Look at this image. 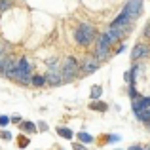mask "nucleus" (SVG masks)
I'll use <instances>...</instances> for the list:
<instances>
[{
	"mask_svg": "<svg viewBox=\"0 0 150 150\" xmlns=\"http://www.w3.org/2000/svg\"><path fill=\"white\" fill-rule=\"evenodd\" d=\"M93 36H95V29L89 25H80V29H76V33H74V38L80 46H88L93 40Z\"/></svg>",
	"mask_w": 150,
	"mask_h": 150,
	"instance_id": "f257e3e1",
	"label": "nucleus"
},
{
	"mask_svg": "<svg viewBox=\"0 0 150 150\" xmlns=\"http://www.w3.org/2000/svg\"><path fill=\"white\" fill-rule=\"evenodd\" d=\"M141 10H143V0H129L122 13L127 15L129 19H133V17H139L141 15Z\"/></svg>",
	"mask_w": 150,
	"mask_h": 150,
	"instance_id": "f03ea898",
	"label": "nucleus"
},
{
	"mask_svg": "<svg viewBox=\"0 0 150 150\" xmlns=\"http://www.w3.org/2000/svg\"><path fill=\"white\" fill-rule=\"evenodd\" d=\"M76 72H78V61H76V57H69L65 61V67H63L65 80H70V78H72Z\"/></svg>",
	"mask_w": 150,
	"mask_h": 150,
	"instance_id": "7ed1b4c3",
	"label": "nucleus"
},
{
	"mask_svg": "<svg viewBox=\"0 0 150 150\" xmlns=\"http://www.w3.org/2000/svg\"><path fill=\"white\" fill-rule=\"evenodd\" d=\"M150 53V48L146 44H137L135 48H133L131 51V57L133 59H141V57H144V55H148Z\"/></svg>",
	"mask_w": 150,
	"mask_h": 150,
	"instance_id": "20e7f679",
	"label": "nucleus"
},
{
	"mask_svg": "<svg viewBox=\"0 0 150 150\" xmlns=\"http://www.w3.org/2000/svg\"><path fill=\"white\" fill-rule=\"evenodd\" d=\"M99 69V61L97 59H86V63L82 65V72L84 74H91Z\"/></svg>",
	"mask_w": 150,
	"mask_h": 150,
	"instance_id": "39448f33",
	"label": "nucleus"
},
{
	"mask_svg": "<svg viewBox=\"0 0 150 150\" xmlns=\"http://www.w3.org/2000/svg\"><path fill=\"white\" fill-rule=\"evenodd\" d=\"M61 70H57V69H53V70H50L48 72V76H46V82H50L51 86H57V84H61L63 82V76H61Z\"/></svg>",
	"mask_w": 150,
	"mask_h": 150,
	"instance_id": "423d86ee",
	"label": "nucleus"
},
{
	"mask_svg": "<svg viewBox=\"0 0 150 150\" xmlns=\"http://www.w3.org/2000/svg\"><path fill=\"white\" fill-rule=\"evenodd\" d=\"M150 108V97H143V99L133 101V112H139V110H146Z\"/></svg>",
	"mask_w": 150,
	"mask_h": 150,
	"instance_id": "0eeeda50",
	"label": "nucleus"
},
{
	"mask_svg": "<svg viewBox=\"0 0 150 150\" xmlns=\"http://www.w3.org/2000/svg\"><path fill=\"white\" fill-rule=\"evenodd\" d=\"M127 23H129V17H127V15H124V13H120L112 21V29H124V27H127Z\"/></svg>",
	"mask_w": 150,
	"mask_h": 150,
	"instance_id": "6e6552de",
	"label": "nucleus"
},
{
	"mask_svg": "<svg viewBox=\"0 0 150 150\" xmlns=\"http://www.w3.org/2000/svg\"><path fill=\"white\" fill-rule=\"evenodd\" d=\"M17 70H19L21 74H27V76H29V70H30L29 61H27V59H19V63H17Z\"/></svg>",
	"mask_w": 150,
	"mask_h": 150,
	"instance_id": "1a4fd4ad",
	"label": "nucleus"
},
{
	"mask_svg": "<svg viewBox=\"0 0 150 150\" xmlns=\"http://www.w3.org/2000/svg\"><path fill=\"white\" fill-rule=\"evenodd\" d=\"M110 42H112V40H110L106 34H101V36H99V50H108Z\"/></svg>",
	"mask_w": 150,
	"mask_h": 150,
	"instance_id": "9d476101",
	"label": "nucleus"
},
{
	"mask_svg": "<svg viewBox=\"0 0 150 150\" xmlns=\"http://www.w3.org/2000/svg\"><path fill=\"white\" fill-rule=\"evenodd\" d=\"M135 114H137V118H139L141 122H150V108L139 110V112H135Z\"/></svg>",
	"mask_w": 150,
	"mask_h": 150,
	"instance_id": "9b49d317",
	"label": "nucleus"
},
{
	"mask_svg": "<svg viewBox=\"0 0 150 150\" xmlns=\"http://www.w3.org/2000/svg\"><path fill=\"white\" fill-rule=\"evenodd\" d=\"M57 131H59V135L65 137V139H72V131H70L69 127H59Z\"/></svg>",
	"mask_w": 150,
	"mask_h": 150,
	"instance_id": "f8f14e48",
	"label": "nucleus"
},
{
	"mask_svg": "<svg viewBox=\"0 0 150 150\" xmlns=\"http://www.w3.org/2000/svg\"><path fill=\"white\" fill-rule=\"evenodd\" d=\"M78 139H80L82 143H93V137L89 135V133H84V131L78 133Z\"/></svg>",
	"mask_w": 150,
	"mask_h": 150,
	"instance_id": "ddd939ff",
	"label": "nucleus"
},
{
	"mask_svg": "<svg viewBox=\"0 0 150 150\" xmlns=\"http://www.w3.org/2000/svg\"><path fill=\"white\" fill-rule=\"evenodd\" d=\"M44 82H46L44 76H34V78H33V84H34V86H44Z\"/></svg>",
	"mask_w": 150,
	"mask_h": 150,
	"instance_id": "4468645a",
	"label": "nucleus"
},
{
	"mask_svg": "<svg viewBox=\"0 0 150 150\" xmlns=\"http://www.w3.org/2000/svg\"><path fill=\"white\" fill-rule=\"evenodd\" d=\"M101 86H95V88H93V91H91V99H97V97H101Z\"/></svg>",
	"mask_w": 150,
	"mask_h": 150,
	"instance_id": "2eb2a0df",
	"label": "nucleus"
},
{
	"mask_svg": "<svg viewBox=\"0 0 150 150\" xmlns=\"http://www.w3.org/2000/svg\"><path fill=\"white\" fill-rule=\"evenodd\" d=\"M91 108H93V110H106L108 106H106L105 103H95V105H91Z\"/></svg>",
	"mask_w": 150,
	"mask_h": 150,
	"instance_id": "dca6fc26",
	"label": "nucleus"
},
{
	"mask_svg": "<svg viewBox=\"0 0 150 150\" xmlns=\"http://www.w3.org/2000/svg\"><path fill=\"white\" fill-rule=\"evenodd\" d=\"M10 8V0H0V11H6Z\"/></svg>",
	"mask_w": 150,
	"mask_h": 150,
	"instance_id": "f3484780",
	"label": "nucleus"
},
{
	"mask_svg": "<svg viewBox=\"0 0 150 150\" xmlns=\"http://www.w3.org/2000/svg\"><path fill=\"white\" fill-rule=\"evenodd\" d=\"M23 129H25V131H34L36 127H34L33 124H23Z\"/></svg>",
	"mask_w": 150,
	"mask_h": 150,
	"instance_id": "a211bd4d",
	"label": "nucleus"
},
{
	"mask_svg": "<svg viewBox=\"0 0 150 150\" xmlns=\"http://www.w3.org/2000/svg\"><path fill=\"white\" fill-rule=\"evenodd\" d=\"M8 122H10V118H6V116H0V125H6Z\"/></svg>",
	"mask_w": 150,
	"mask_h": 150,
	"instance_id": "6ab92c4d",
	"label": "nucleus"
},
{
	"mask_svg": "<svg viewBox=\"0 0 150 150\" xmlns=\"http://www.w3.org/2000/svg\"><path fill=\"white\" fill-rule=\"evenodd\" d=\"M2 139H6V141H10V139H11V135H10V133H8V131H4V133H2Z\"/></svg>",
	"mask_w": 150,
	"mask_h": 150,
	"instance_id": "aec40b11",
	"label": "nucleus"
},
{
	"mask_svg": "<svg viewBox=\"0 0 150 150\" xmlns=\"http://www.w3.org/2000/svg\"><path fill=\"white\" fill-rule=\"evenodd\" d=\"M144 34H146V36H150V23L146 25V30H144Z\"/></svg>",
	"mask_w": 150,
	"mask_h": 150,
	"instance_id": "412c9836",
	"label": "nucleus"
},
{
	"mask_svg": "<svg viewBox=\"0 0 150 150\" xmlns=\"http://www.w3.org/2000/svg\"><path fill=\"white\" fill-rule=\"evenodd\" d=\"M74 150H84V146L82 144H74Z\"/></svg>",
	"mask_w": 150,
	"mask_h": 150,
	"instance_id": "4be33fe9",
	"label": "nucleus"
},
{
	"mask_svg": "<svg viewBox=\"0 0 150 150\" xmlns=\"http://www.w3.org/2000/svg\"><path fill=\"white\" fill-rule=\"evenodd\" d=\"M129 150H144V148H143V146H131Z\"/></svg>",
	"mask_w": 150,
	"mask_h": 150,
	"instance_id": "5701e85b",
	"label": "nucleus"
}]
</instances>
